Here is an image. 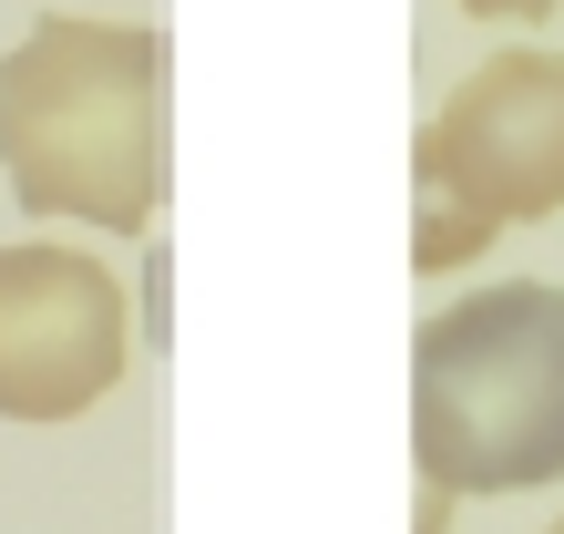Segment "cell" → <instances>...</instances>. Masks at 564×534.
Returning a JSON list of instances; mask_svg holds the SVG:
<instances>
[{
    "label": "cell",
    "instance_id": "obj_4",
    "mask_svg": "<svg viewBox=\"0 0 564 534\" xmlns=\"http://www.w3.org/2000/svg\"><path fill=\"white\" fill-rule=\"evenodd\" d=\"M134 371L123 278L83 247H0V421H73Z\"/></svg>",
    "mask_w": 564,
    "mask_h": 534
},
{
    "label": "cell",
    "instance_id": "obj_2",
    "mask_svg": "<svg viewBox=\"0 0 564 534\" xmlns=\"http://www.w3.org/2000/svg\"><path fill=\"white\" fill-rule=\"evenodd\" d=\"M411 452L431 493L564 483V288H473L411 340Z\"/></svg>",
    "mask_w": 564,
    "mask_h": 534
},
{
    "label": "cell",
    "instance_id": "obj_1",
    "mask_svg": "<svg viewBox=\"0 0 564 534\" xmlns=\"http://www.w3.org/2000/svg\"><path fill=\"white\" fill-rule=\"evenodd\" d=\"M175 52L144 21H83L42 11L0 52V175L31 216H83L113 237H144L164 206V124Z\"/></svg>",
    "mask_w": 564,
    "mask_h": 534
},
{
    "label": "cell",
    "instance_id": "obj_5",
    "mask_svg": "<svg viewBox=\"0 0 564 534\" xmlns=\"http://www.w3.org/2000/svg\"><path fill=\"white\" fill-rule=\"evenodd\" d=\"M462 11H473V21H544L554 0H462Z\"/></svg>",
    "mask_w": 564,
    "mask_h": 534
},
{
    "label": "cell",
    "instance_id": "obj_6",
    "mask_svg": "<svg viewBox=\"0 0 564 534\" xmlns=\"http://www.w3.org/2000/svg\"><path fill=\"white\" fill-rule=\"evenodd\" d=\"M544 534H564V514H554V524H544Z\"/></svg>",
    "mask_w": 564,
    "mask_h": 534
},
{
    "label": "cell",
    "instance_id": "obj_3",
    "mask_svg": "<svg viewBox=\"0 0 564 534\" xmlns=\"http://www.w3.org/2000/svg\"><path fill=\"white\" fill-rule=\"evenodd\" d=\"M564 216V52L503 42L442 93L411 145V267H473L503 226Z\"/></svg>",
    "mask_w": 564,
    "mask_h": 534
}]
</instances>
